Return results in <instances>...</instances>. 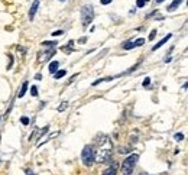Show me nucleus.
<instances>
[{"mask_svg":"<svg viewBox=\"0 0 188 175\" xmlns=\"http://www.w3.org/2000/svg\"><path fill=\"white\" fill-rule=\"evenodd\" d=\"M58 67H59V62H58V61H52V62L49 64V73H51V74H55V73L58 71Z\"/></svg>","mask_w":188,"mask_h":175,"instance_id":"11","label":"nucleus"},{"mask_svg":"<svg viewBox=\"0 0 188 175\" xmlns=\"http://www.w3.org/2000/svg\"><path fill=\"white\" fill-rule=\"evenodd\" d=\"M54 55H55V49L46 51V52H43V54H41V55H39V61H41V62H45V61H48L49 58H52Z\"/></svg>","mask_w":188,"mask_h":175,"instance_id":"6","label":"nucleus"},{"mask_svg":"<svg viewBox=\"0 0 188 175\" xmlns=\"http://www.w3.org/2000/svg\"><path fill=\"white\" fill-rule=\"evenodd\" d=\"M112 155H113L112 149H101V151H99V152H97V155H96V161H97L99 164L110 162Z\"/></svg>","mask_w":188,"mask_h":175,"instance_id":"4","label":"nucleus"},{"mask_svg":"<svg viewBox=\"0 0 188 175\" xmlns=\"http://www.w3.org/2000/svg\"><path fill=\"white\" fill-rule=\"evenodd\" d=\"M35 78H36V80H41V78H42V75H41V74H36V75H35Z\"/></svg>","mask_w":188,"mask_h":175,"instance_id":"29","label":"nucleus"},{"mask_svg":"<svg viewBox=\"0 0 188 175\" xmlns=\"http://www.w3.org/2000/svg\"><path fill=\"white\" fill-rule=\"evenodd\" d=\"M116 172H117V164H113L112 167H109L101 175H116Z\"/></svg>","mask_w":188,"mask_h":175,"instance_id":"10","label":"nucleus"},{"mask_svg":"<svg viewBox=\"0 0 188 175\" xmlns=\"http://www.w3.org/2000/svg\"><path fill=\"white\" fill-rule=\"evenodd\" d=\"M20 122H22V125H25V126H26V125H29V117H22V119H20Z\"/></svg>","mask_w":188,"mask_h":175,"instance_id":"23","label":"nucleus"},{"mask_svg":"<svg viewBox=\"0 0 188 175\" xmlns=\"http://www.w3.org/2000/svg\"><path fill=\"white\" fill-rule=\"evenodd\" d=\"M174 139H175L177 142H181V140L184 139V135H182V133H177V135L174 136Z\"/></svg>","mask_w":188,"mask_h":175,"instance_id":"20","label":"nucleus"},{"mask_svg":"<svg viewBox=\"0 0 188 175\" xmlns=\"http://www.w3.org/2000/svg\"><path fill=\"white\" fill-rule=\"evenodd\" d=\"M26 90H28V81H23V84H22V87L19 90V93H17V97L19 98H22L25 94H26Z\"/></svg>","mask_w":188,"mask_h":175,"instance_id":"12","label":"nucleus"},{"mask_svg":"<svg viewBox=\"0 0 188 175\" xmlns=\"http://www.w3.org/2000/svg\"><path fill=\"white\" fill-rule=\"evenodd\" d=\"M67 107H68V103H67V101H64V103H61V106L58 107V112H64Z\"/></svg>","mask_w":188,"mask_h":175,"instance_id":"19","label":"nucleus"},{"mask_svg":"<svg viewBox=\"0 0 188 175\" xmlns=\"http://www.w3.org/2000/svg\"><path fill=\"white\" fill-rule=\"evenodd\" d=\"M31 94H32L34 97H36L38 96V87L36 86H32V87H31Z\"/></svg>","mask_w":188,"mask_h":175,"instance_id":"22","label":"nucleus"},{"mask_svg":"<svg viewBox=\"0 0 188 175\" xmlns=\"http://www.w3.org/2000/svg\"><path fill=\"white\" fill-rule=\"evenodd\" d=\"M106 142H107V136H106V135H103V133L97 135V136H96V139H94V143H96L97 146H103Z\"/></svg>","mask_w":188,"mask_h":175,"instance_id":"8","label":"nucleus"},{"mask_svg":"<svg viewBox=\"0 0 188 175\" xmlns=\"http://www.w3.org/2000/svg\"><path fill=\"white\" fill-rule=\"evenodd\" d=\"M38 7H39V0H34V3H32V6H31V9H29V19H31V20H34Z\"/></svg>","mask_w":188,"mask_h":175,"instance_id":"7","label":"nucleus"},{"mask_svg":"<svg viewBox=\"0 0 188 175\" xmlns=\"http://www.w3.org/2000/svg\"><path fill=\"white\" fill-rule=\"evenodd\" d=\"M81 159H82L84 165H87V167H91L96 162V152H94L91 145H85L84 146V149L81 152Z\"/></svg>","mask_w":188,"mask_h":175,"instance_id":"3","label":"nucleus"},{"mask_svg":"<svg viewBox=\"0 0 188 175\" xmlns=\"http://www.w3.org/2000/svg\"><path fill=\"white\" fill-rule=\"evenodd\" d=\"M145 44V39L143 38H139V39H136V41H133V45H135V48H138V46H140V45Z\"/></svg>","mask_w":188,"mask_h":175,"instance_id":"16","label":"nucleus"},{"mask_svg":"<svg viewBox=\"0 0 188 175\" xmlns=\"http://www.w3.org/2000/svg\"><path fill=\"white\" fill-rule=\"evenodd\" d=\"M49 130V126H45L43 129H35V132L29 136V140H35L38 136H42V135H45L46 132Z\"/></svg>","mask_w":188,"mask_h":175,"instance_id":"5","label":"nucleus"},{"mask_svg":"<svg viewBox=\"0 0 188 175\" xmlns=\"http://www.w3.org/2000/svg\"><path fill=\"white\" fill-rule=\"evenodd\" d=\"M112 0H101V4H110Z\"/></svg>","mask_w":188,"mask_h":175,"instance_id":"28","label":"nucleus"},{"mask_svg":"<svg viewBox=\"0 0 188 175\" xmlns=\"http://www.w3.org/2000/svg\"><path fill=\"white\" fill-rule=\"evenodd\" d=\"M94 19V9L91 4H85L81 7V23L84 28H87Z\"/></svg>","mask_w":188,"mask_h":175,"instance_id":"2","label":"nucleus"},{"mask_svg":"<svg viewBox=\"0 0 188 175\" xmlns=\"http://www.w3.org/2000/svg\"><path fill=\"white\" fill-rule=\"evenodd\" d=\"M181 3H182V0H174V1H172V3L168 6V10H169V12H174V10H175V9H177V7H178Z\"/></svg>","mask_w":188,"mask_h":175,"instance_id":"13","label":"nucleus"},{"mask_svg":"<svg viewBox=\"0 0 188 175\" xmlns=\"http://www.w3.org/2000/svg\"><path fill=\"white\" fill-rule=\"evenodd\" d=\"M62 35V31H57V32H52V36H61Z\"/></svg>","mask_w":188,"mask_h":175,"instance_id":"27","label":"nucleus"},{"mask_svg":"<svg viewBox=\"0 0 188 175\" xmlns=\"http://www.w3.org/2000/svg\"><path fill=\"white\" fill-rule=\"evenodd\" d=\"M156 1H158V3H162V1H164V0H156Z\"/></svg>","mask_w":188,"mask_h":175,"instance_id":"31","label":"nucleus"},{"mask_svg":"<svg viewBox=\"0 0 188 175\" xmlns=\"http://www.w3.org/2000/svg\"><path fill=\"white\" fill-rule=\"evenodd\" d=\"M171 38H172V35H171V33H169V35H166L165 38H162V39H161V41H159L158 44H156L155 46H153V48H152V51H156V49H159V48H161V46H162L164 44H166V42H168V41H169Z\"/></svg>","mask_w":188,"mask_h":175,"instance_id":"9","label":"nucleus"},{"mask_svg":"<svg viewBox=\"0 0 188 175\" xmlns=\"http://www.w3.org/2000/svg\"><path fill=\"white\" fill-rule=\"evenodd\" d=\"M139 161V155L138 153H132L130 156H127L123 164H122V174L123 175H132L133 169H135V165L136 162Z\"/></svg>","mask_w":188,"mask_h":175,"instance_id":"1","label":"nucleus"},{"mask_svg":"<svg viewBox=\"0 0 188 175\" xmlns=\"http://www.w3.org/2000/svg\"><path fill=\"white\" fill-rule=\"evenodd\" d=\"M26 175H36V174H35V172H32V171H28V172H26Z\"/></svg>","mask_w":188,"mask_h":175,"instance_id":"30","label":"nucleus"},{"mask_svg":"<svg viewBox=\"0 0 188 175\" xmlns=\"http://www.w3.org/2000/svg\"><path fill=\"white\" fill-rule=\"evenodd\" d=\"M42 45L43 46H57L58 42L57 41H45V42H42Z\"/></svg>","mask_w":188,"mask_h":175,"instance_id":"15","label":"nucleus"},{"mask_svg":"<svg viewBox=\"0 0 188 175\" xmlns=\"http://www.w3.org/2000/svg\"><path fill=\"white\" fill-rule=\"evenodd\" d=\"M73 45H74V42H73V41H71V42H70V44H68V46H64V48H62V51H64V52H73V51H74V49H73V48H71V46H73Z\"/></svg>","mask_w":188,"mask_h":175,"instance_id":"17","label":"nucleus"},{"mask_svg":"<svg viewBox=\"0 0 188 175\" xmlns=\"http://www.w3.org/2000/svg\"><path fill=\"white\" fill-rule=\"evenodd\" d=\"M142 84H143V87H148V86H149V84H150V80H149V78H145Z\"/></svg>","mask_w":188,"mask_h":175,"instance_id":"26","label":"nucleus"},{"mask_svg":"<svg viewBox=\"0 0 188 175\" xmlns=\"http://www.w3.org/2000/svg\"><path fill=\"white\" fill-rule=\"evenodd\" d=\"M127 152H130V148H126V146L124 148L123 146L120 148V153H127Z\"/></svg>","mask_w":188,"mask_h":175,"instance_id":"24","label":"nucleus"},{"mask_svg":"<svg viewBox=\"0 0 188 175\" xmlns=\"http://www.w3.org/2000/svg\"><path fill=\"white\" fill-rule=\"evenodd\" d=\"M123 48H124V49H133V48H135V45H133L132 41H129V42L123 44Z\"/></svg>","mask_w":188,"mask_h":175,"instance_id":"18","label":"nucleus"},{"mask_svg":"<svg viewBox=\"0 0 188 175\" xmlns=\"http://www.w3.org/2000/svg\"><path fill=\"white\" fill-rule=\"evenodd\" d=\"M146 3H148V0H138V1H136V6H138V7H143Z\"/></svg>","mask_w":188,"mask_h":175,"instance_id":"21","label":"nucleus"},{"mask_svg":"<svg viewBox=\"0 0 188 175\" xmlns=\"http://www.w3.org/2000/svg\"><path fill=\"white\" fill-rule=\"evenodd\" d=\"M155 36H156V31L153 29V31L150 32V35H149V39H150V41H152V39H155Z\"/></svg>","mask_w":188,"mask_h":175,"instance_id":"25","label":"nucleus"},{"mask_svg":"<svg viewBox=\"0 0 188 175\" xmlns=\"http://www.w3.org/2000/svg\"><path fill=\"white\" fill-rule=\"evenodd\" d=\"M59 1H65V0H59Z\"/></svg>","mask_w":188,"mask_h":175,"instance_id":"32","label":"nucleus"},{"mask_svg":"<svg viewBox=\"0 0 188 175\" xmlns=\"http://www.w3.org/2000/svg\"><path fill=\"white\" fill-rule=\"evenodd\" d=\"M65 74H67V71H65V70H59V71H57V73H55V78H57V80H59V78H62Z\"/></svg>","mask_w":188,"mask_h":175,"instance_id":"14","label":"nucleus"}]
</instances>
